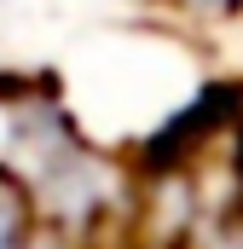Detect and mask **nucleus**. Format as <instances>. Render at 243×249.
Instances as JSON below:
<instances>
[{
    "mask_svg": "<svg viewBox=\"0 0 243 249\" xmlns=\"http://www.w3.org/2000/svg\"><path fill=\"white\" fill-rule=\"evenodd\" d=\"M0 168L35 203V220H52L64 238L99 226L116 209L110 162L81 139V127L52 99H23L0 122Z\"/></svg>",
    "mask_w": 243,
    "mask_h": 249,
    "instance_id": "nucleus-1",
    "label": "nucleus"
},
{
    "mask_svg": "<svg viewBox=\"0 0 243 249\" xmlns=\"http://www.w3.org/2000/svg\"><path fill=\"white\" fill-rule=\"evenodd\" d=\"M0 249H35V203L0 168Z\"/></svg>",
    "mask_w": 243,
    "mask_h": 249,
    "instance_id": "nucleus-2",
    "label": "nucleus"
},
{
    "mask_svg": "<svg viewBox=\"0 0 243 249\" xmlns=\"http://www.w3.org/2000/svg\"><path fill=\"white\" fill-rule=\"evenodd\" d=\"M174 6H191V12H214V18H226V12H243V0H174Z\"/></svg>",
    "mask_w": 243,
    "mask_h": 249,
    "instance_id": "nucleus-3",
    "label": "nucleus"
},
{
    "mask_svg": "<svg viewBox=\"0 0 243 249\" xmlns=\"http://www.w3.org/2000/svg\"><path fill=\"white\" fill-rule=\"evenodd\" d=\"M208 249H243V220H226L220 232H214V244Z\"/></svg>",
    "mask_w": 243,
    "mask_h": 249,
    "instance_id": "nucleus-4",
    "label": "nucleus"
}]
</instances>
